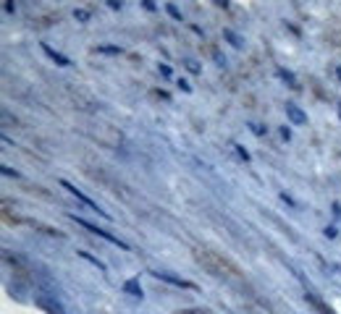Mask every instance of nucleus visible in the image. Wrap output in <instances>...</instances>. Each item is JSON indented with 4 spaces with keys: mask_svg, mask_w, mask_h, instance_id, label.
Masks as SVG:
<instances>
[{
    "mask_svg": "<svg viewBox=\"0 0 341 314\" xmlns=\"http://www.w3.org/2000/svg\"><path fill=\"white\" fill-rule=\"evenodd\" d=\"M61 186H63V189H66V191H68V194H71V196H76V199H79V201H82V205H87V207H89V210H95V212H97V215H103V217H110V215H108V212H105V210H100V207H97V205H95V201H92V199H89V196H87V194H82V191H79V189H76V186H71V184H68V181H61Z\"/></svg>",
    "mask_w": 341,
    "mask_h": 314,
    "instance_id": "f257e3e1",
    "label": "nucleus"
},
{
    "mask_svg": "<svg viewBox=\"0 0 341 314\" xmlns=\"http://www.w3.org/2000/svg\"><path fill=\"white\" fill-rule=\"evenodd\" d=\"M71 220H76V222H79V226H82V228H87V231H92V233H97V236H103L105 241H110V243H118V246H121V249H126V243H124L121 238H116V236H110L108 231H103V228H97V226H92V222H87L84 217H76V215H71Z\"/></svg>",
    "mask_w": 341,
    "mask_h": 314,
    "instance_id": "f03ea898",
    "label": "nucleus"
},
{
    "mask_svg": "<svg viewBox=\"0 0 341 314\" xmlns=\"http://www.w3.org/2000/svg\"><path fill=\"white\" fill-rule=\"evenodd\" d=\"M286 116H289V121L294 126H305L307 123V113H302V110L297 105H291V102H286Z\"/></svg>",
    "mask_w": 341,
    "mask_h": 314,
    "instance_id": "7ed1b4c3",
    "label": "nucleus"
},
{
    "mask_svg": "<svg viewBox=\"0 0 341 314\" xmlns=\"http://www.w3.org/2000/svg\"><path fill=\"white\" fill-rule=\"evenodd\" d=\"M155 278H161V280H168V283H173V285H181V288H194V283H189V280H181V278H176V275H171V273H152Z\"/></svg>",
    "mask_w": 341,
    "mask_h": 314,
    "instance_id": "20e7f679",
    "label": "nucleus"
},
{
    "mask_svg": "<svg viewBox=\"0 0 341 314\" xmlns=\"http://www.w3.org/2000/svg\"><path fill=\"white\" fill-rule=\"evenodd\" d=\"M42 50H45V53H48V55H50V58H53V60H55L58 65H71V60H68L66 55H61L58 50H53V48H50V44H42Z\"/></svg>",
    "mask_w": 341,
    "mask_h": 314,
    "instance_id": "39448f33",
    "label": "nucleus"
},
{
    "mask_svg": "<svg viewBox=\"0 0 341 314\" xmlns=\"http://www.w3.org/2000/svg\"><path fill=\"white\" fill-rule=\"evenodd\" d=\"M223 37L229 39V42L234 44V48H242V44H244V39H242V37H239L234 29H223Z\"/></svg>",
    "mask_w": 341,
    "mask_h": 314,
    "instance_id": "423d86ee",
    "label": "nucleus"
},
{
    "mask_svg": "<svg viewBox=\"0 0 341 314\" xmlns=\"http://www.w3.org/2000/svg\"><path fill=\"white\" fill-rule=\"evenodd\" d=\"M97 53H121V48H116V44H100V48H95Z\"/></svg>",
    "mask_w": 341,
    "mask_h": 314,
    "instance_id": "0eeeda50",
    "label": "nucleus"
},
{
    "mask_svg": "<svg viewBox=\"0 0 341 314\" xmlns=\"http://www.w3.org/2000/svg\"><path fill=\"white\" fill-rule=\"evenodd\" d=\"M126 290H131V294H134V296H142V288H139V285H136L134 280H129V283H126Z\"/></svg>",
    "mask_w": 341,
    "mask_h": 314,
    "instance_id": "6e6552de",
    "label": "nucleus"
},
{
    "mask_svg": "<svg viewBox=\"0 0 341 314\" xmlns=\"http://www.w3.org/2000/svg\"><path fill=\"white\" fill-rule=\"evenodd\" d=\"M166 11H168V13H171V16H173L176 21H181V11H178V8H176L173 3H168V6H166Z\"/></svg>",
    "mask_w": 341,
    "mask_h": 314,
    "instance_id": "1a4fd4ad",
    "label": "nucleus"
},
{
    "mask_svg": "<svg viewBox=\"0 0 341 314\" xmlns=\"http://www.w3.org/2000/svg\"><path fill=\"white\" fill-rule=\"evenodd\" d=\"M79 254H82V257H84V259H89V262H92V264H97V267H100V270H105V264H103V262H100V259H97V257H89V254H87V252H79Z\"/></svg>",
    "mask_w": 341,
    "mask_h": 314,
    "instance_id": "9d476101",
    "label": "nucleus"
},
{
    "mask_svg": "<svg viewBox=\"0 0 341 314\" xmlns=\"http://www.w3.org/2000/svg\"><path fill=\"white\" fill-rule=\"evenodd\" d=\"M74 16H76V21H87V18H89V13H87V11H82V8H76V11H74Z\"/></svg>",
    "mask_w": 341,
    "mask_h": 314,
    "instance_id": "9b49d317",
    "label": "nucleus"
},
{
    "mask_svg": "<svg viewBox=\"0 0 341 314\" xmlns=\"http://www.w3.org/2000/svg\"><path fill=\"white\" fill-rule=\"evenodd\" d=\"M187 69H189V71H194V74H197V71H199V65H197V63H194V60H187Z\"/></svg>",
    "mask_w": 341,
    "mask_h": 314,
    "instance_id": "f8f14e48",
    "label": "nucleus"
},
{
    "mask_svg": "<svg viewBox=\"0 0 341 314\" xmlns=\"http://www.w3.org/2000/svg\"><path fill=\"white\" fill-rule=\"evenodd\" d=\"M108 6L110 8H121V0H108Z\"/></svg>",
    "mask_w": 341,
    "mask_h": 314,
    "instance_id": "ddd939ff",
    "label": "nucleus"
},
{
    "mask_svg": "<svg viewBox=\"0 0 341 314\" xmlns=\"http://www.w3.org/2000/svg\"><path fill=\"white\" fill-rule=\"evenodd\" d=\"M236 152H239V154L244 157V160H249V154H247V149H244V147H236Z\"/></svg>",
    "mask_w": 341,
    "mask_h": 314,
    "instance_id": "4468645a",
    "label": "nucleus"
},
{
    "mask_svg": "<svg viewBox=\"0 0 341 314\" xmlns=\"http://www.w3.org/2000/svg\"><path fill=\"white\" fill-rule=\"evenodd\" d=\"M145 8L147 11H155V3H152V0H145Z\"/></svg>",
    "mask_w": 341,
    "mask_h": 314,
    "instance_id": "2eb2a0df",
    "label": "nucleus"
},
{
    "mask_svg": "<svg viewBox=\"0 0 341 314\" xmlns=\"http://www.w3.org/2000/svg\"><path fill=\"white\" fill-rule=\"evenodd\" d=\"M336 76H338V81H341V65H338V69H336Z\"/></svg>",
    "mask_w": 341,
    "mask_h": 314,
    "instance_id": "dca6fc26",
    "label": "nucleus"
},
{
    "mask_svg": "<svg viewBox=\"0 0 341 314\" xmlns=\"http://www.w3.org/2000/svg\"><path fill=\"white\" fill-rule=\"evenodd\" d=\"M215 3H218V6H226V0H215Z\"/></svg>",
    "mask_w": 341,
    "mask_h": 314,
    "instance_id": "f3484780",
    "label": "nucleus"
},
{
    "mask_svg": "<svg viewBox=\"0 0 341 314\" xmlns=\"http://www.w3.org/2000/svg\"><path fill=\"white\" fill-rule=\"evenodd\" d=\"M338 116H341V105H338Z\"/></svg>",
    "mask_w": 341,
    "mask_h": 314,
    "instance_id": "a211bd4d",
    "label": "nucleus"
}]
</instances>
